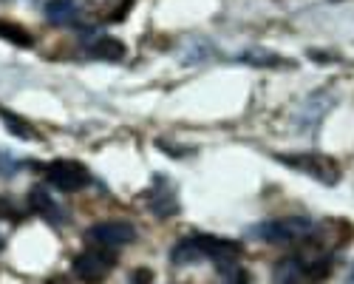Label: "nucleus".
I'll return each instance as SVG.
<instances>
[{"instance_id": "423d86ee", "label": "nucleus", "mask_w": 354, "mask_h": 284, "mask_svg": "<svg viewBox=\"0 0 354 284\" xmlns=\"http://www.w3.org/2000/svg\"><path fill=\"white\" fill-rule=\"evenodd\" d=\"M46 179L57 188V190H66V193H74V190H82L91 185V174L88 168L77 159H54L48 168H46Z\"/></svg>"}, {"instance_id": "6e6552de", "label": "nucleus", "mask_w": 354, "mask_h": 284, "mask_svg": "<svg viewBox=\"0 0 354 284\" xmlns=\"http://www.w3.org/2000/svg\"><path fill=\"white\" fill-rule=\"evenodd\" d=\"M46 17L48 23L63 26V28H82L88 23V6L82 0H48Z\"/></svg>"}, {"instance_id": "ddd939ff", "label": "nucleus", "mask_w": 354, "mask_h": 284, "mask_svg": "<svg viewBox=\"0 0 354 284\" xmlns=\"http://www.w3.org/2000/svg\"><path fill=\"white\" fill-rule=\"evenodd\" d=\"M241 63H252V66H267V69H278V66H289L286 60H281L278 54H270V51H244L239 54Z\"/></svg>"}, {"instance_id": "39448f33", "label": "nucleus", "mask_w": 354, "mask_h": 284, "mask_svg": "<svg viewBox=\"0 0 354 284\" xmlns=\"http://www.w3.org/2000/svg\"><path fill=\"white\" fill-rule=\"evenodd\" d=\"M113 267H116L113 250H102V247H88L85 253H80L74 259V276L80 281H85V284L105 281Z\"/></svg>"}, {"instance_id": "4468645a", "label": "nucleus", "mask_w": 354, "mask_h": 284, "mask_svg": "<svg viewBox=\"0 0 354 284\" xmlns=\"http://www.w3.org/2000/svg\"><path fill=\"white\" fill-rule=\"evenodd\" d=\"M0 37L12 40L15 46H32V43H35L32 37H28L26 28H20V26H15V23H6V20H0Z\"/></svg>"}, {"instance_id": "0eeeda50", "label": "nucleus", "mask_w": 354, "mask_h": 284, "mask_svg": "<svg viewBox=\"0 0 354 284\" xmlns=\"http://www.w3.org/2000/svg\"><path fill=\"white\" fill-rule=\"evenodd\" d=\"M85 239L91 247H102V250H120L125 245H131L136 239V227L128 222H100L91 224L85 231Z\"/></svg>"}, {"instance_id": "9d476101", "label": "nucleus", "mask_w": 354, "mask_h": 284, "mask_svg": "<svg viewBox=\"0 0 354 284\" xmlns=\"http://www.w3.org/2000/svg\"><path fill=\"white\" fill-rule=\"evenodd\" d=\"M28 208H32L40 219H46L48 224H54V227H60L66 222V211L60 208V202H57L43 185H35L32 190H28Z\"/></svg>"}, {"instance_id": "20e7f679", "label": "nucleus", "mask_w": 354, "mask_h": 284, "mask_svg": "<svg viewBox=\"0 0 354 284\" xmlns=\"http://www.w3.org/2000/svg\"><path fill=\"white\" fill-rule=\"evenodd\" d=\"M275 159L292 170H301V174L323 182V185H335L340 179V165L326 154H278Z\"/></svg>"}, {"instance_id": "2eb2a0df", "label": "nucleus", "mask_w": 354, "mask_h": 284, "mask_svg": "<svg viewBox=\"0 0 354 284\" xmlns=\"http://www.w3.org/2000/svg\"><path fill=\"white\" fill-rule=\"evenodd\" d=\"M221 284H250V276H247V270L244 267H230V270H224L221 273Z\"/></svg>"}, {"instance_id": "f8f14e48", "label": "nucleus", "mask_w": 354, "mask_h": 284, "mask_svg": "<svg viewBox=\"0 0 354 284\" xmlns=\"http://www.w3.org/2000/svg\"><path fill=\"white\" fill-rule=\"evenodd\" d=\"M0 117H3L6 123H9V131L15 134V136H23V139H37V131L28 125L23 117H17V114H12L9 108H0Z\"/></svg>"}, {"instance_id": "7ed1b4c3", "label": "nucleus", "mask_w": 354, "mask_h": 284, "mask_svg": "<svg viewBox=\"0 0 354 284\" xmlns=\"http://www.w3.org/2000/svg\"><path fill=\"white\" fill-rule=\"evenodd\" d=\"M315 231H317V224L306 216H283V219H270V222H258V224L247 227V239L283 245V242L309 239Z\"/></svg>"}, {"instance_id": "9b49d317", "label": "nucleus", "mask_w": 354, "mask_h": 284, "mask_svg": "<svg viewBox=\"0 0 354 284\" xmlns=\"http://www.w3.org/2000/svg\"><path fill=\"white\" fill-rule=\"evenodd\" d=\"M85 51L100 60H122L125 57V46L102 32H91V37H85Z\"/></svg>"}, {"instance_id": "dca6fc26", "label": "nucleus", "mask_w": 354, "mask_h": 284, "mask_svg": "<svg viewBox=\"0 0 354 284\" xmlns=\"http://www.w3.org/2000/svg\"><path fill=\"white\" fill-rule=\"evenodd\" d=\"M0 170H3V177H15L17 170V162H12L6 154H0Z\"/></svg>"}, {"instance_id": "f03ea898", "label": "nucleus", "mask_w": 354, "mask_h": 284, "mask_svg": "<svg viewBox=\"0 0 354 284\" xmlns=\"http://www.w3.org/2000/svg\"><path fill=\"white\" fill-rule=\"evenodd\" d=\"M332 273V256H283L272 267L275 284H317Z\"/></svg>"}, {"instance_id": "f3484780", "label": "nucleus", "mask_w": 354, "mask_h": 284, "mask_svg": "<svg viewBox=\"0 0 354 284\" xmlns=\"http://www.w3.org/2000/svg\"><path fill=\"white\" fill-rule=\"evenodd\" d=\"M151 281H153V273L151 270H136L131 276V284H151Z\"/></svg>"}, {"instance_id": "1a4fd4ad", "label": "nucleus", "mask_w": 354, "mask_h": 284, "mask_svg": "<svg viewBox=\"0 0 354 284\" xmlns=\"http://www.w3.org/2000/svg\"><path fill=\"white\" fill-rule=\"evenodd\" d=\"M145 202L156 219H170V216H176V211H179V199H176L167 179H156V185L145 193Z\"/></svg>"}, {"instance_id": "f257e3e1", "label": "nucleus", "mask_w": 354, "mask_h": 284, "mask_svg": "<svg viewBox=\"0 0 354 284\" xmlns=\"http://www.w3.org/2000/svg\"><path fill=\"white\" fill-rule=\"evenodd\" d=\"M244 247L239 242L230 239H218V236H185L182 242H176L170 250V262L176 267H187V265H198V262H213L221 273L239 265Z\"/></svg>"}]
</instances>
